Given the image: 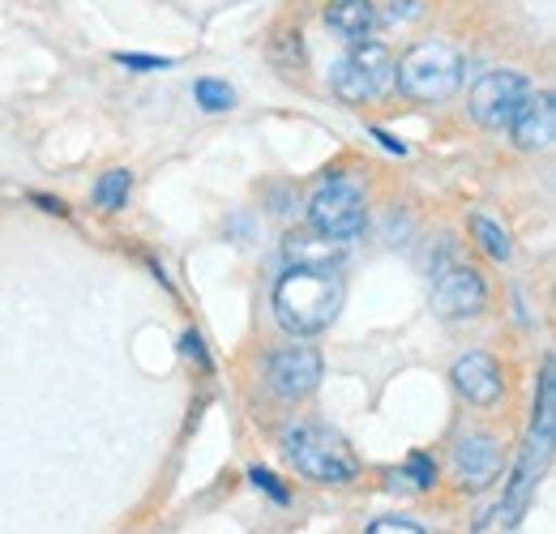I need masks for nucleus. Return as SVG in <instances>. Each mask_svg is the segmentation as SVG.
I'll use <instances>...</instances> for the list:
<instances>
[{
    "label": "nucleus",
    "mask_w": 556,
    "mask_h": 534,
    "mask_svg": "<svg viewBox=\"0 0 556 534\" xmlns=\"http://www.w3.org/2000/svg\"><path fill=\"white\" fill-rule=\"evenodd\" d=\"M339 269H291L275 282V317L287 334H321L343 308Z\"/></svg>",
    "instance_id": "obj_1"
},
{
    "label": "nucleus",
    "mask_w": 556,
    "mask_h": 534,
    "mask_svg": "<svg viewBox=\"0 0 556 534\" xmlns=\"http://www.w3.org/2000/svg\"><path fill=\"white\" fill-rule=\"evenodd\" d=\"M282 445H287V458L295 462V470L313 483H351L359 474V458L326 423H295L282 432Z\"/></svg>",
    "instance_id": "obj_2"
},
{
    "label": "nucleus",
    "mask_w": 556,
    "mask_h": 534,
    "mask_svg": "<svg viewBox=\"0 0 556 534\" xmlns=\"http://www.w3.org/2000/svg\"><path fill=\"white\" fill-rule=\"evenodd\" d=\"M394 86L419 103H445L463 86V61L454 48L424 39L403 52V61H394Z\"/></svg>",
    "instance_id": "obj_3"
},
{
    "label": "nucleus",
    "mask_w": 556,
    "mask_h": 534,
    "mask_svg": "<svg viewBox=\"0 0 556 534\" xmlns=\"http://www.w3.org/2000/svg\"><path fill=\"white\" fill-rule=\"evenodd\" d=\"M527 99H531V81H527L522 73H514V68H492V73H484V77L471 86L467 107H471L476 125H484V129H509Z\"/></svg>",
    "instance_id": "obj_4"
},
{
    "label": "nucleus",
    "mask_w": 556,
    "mask_h": 534,
    "mask_svg": "<svg viewBox=\"0 0 556 534\" xmlns=\"http://www.w3.org/2000/svg\"><path fill=\"white\" fill-rule=\"evenodd\" d=\"M308 223L317 236L348 244L364 231V193L351 180H326L308 201Z\"/></svg>",
    "instance_id": "obj_5"
},
{
    "label": "nucleus",
    "mask_w": 556,
    "mask_h": 534,
    "mask_svg": "<svg viewBox=\"0 0 556 534\" xmlns=\"http://www.w3.org/2000/svg\"><path fill=\"white\" fill-rule=\"evenodd\" d=\"M488 308V282L480 269L471 266H450L437 274L432 287V313L441 321H471Z\"/></svg>",
    "instance_id": "obj_6"
},
{
    "label": "nucleus",
    "mask_w": 556,
    "mask_h": 534,
    "mask_svg": "<svg viewBox=\"0 0 556 534\" xmlns=\"http://www.w3.org/2000/svg\"><path fill=\"white\" fill-rule=\"evenodd\" d=\"M266 377H270V390H275L278 398H308L321 385V355L313 346H282V351L270 355Z\"/></svg>",
    "instance_id": "obj_7"
},
{
    "label": "nucleus",
    "mask_w": 556,
    "mask_h": 534,
    "mask_svg": "<svg viewBox=\"0 0 556 534\" xmlns=\"http://www.w3.org/2000/svg\"><path fill=\"white\" fill-rule=\"evenodd\" d=\"M454 474L463 492H484L501 479V441L488 432H471L454 445Z\"/></svg>",
    "instance_id": "obj_8"
},
{
    "label": "nucleus",
    "mask_w": 556,
    "mask_h": 534,
    "mask_svg": "<svg viewBox=\"0 0 556 534\" xmlns=\"http://www.w3.org/2000/svg\"><path fill=\"white\" fill-rule=\"evenodd\" d=\"M450 381H454V390H458L463 398L476 402V406H492V402H501V394H505L501 364H496L492 355H484V351L458 355L454 368H450Z\"/></svg>",
    "instance_id": "obj_9"
},
{
    "label": "nucleus",
    "mask_w": 556,
    "mask_h": 534,
    "mask_svg": "<svg viewBox=\"0 0 556 534\" xmlns=\"http://www.w3.org/2000/svg\"><path fill=\"white\" fill-rule=\"evenodd\" d=\"M509 134H514V145L527 150V154L548 150V145L556 141V99L553 94H548V90H544V94H531V99L522 103V112L514 116Z\"/></svg>",
    "instance_id": "obj_10"
},
{
    "label": "nucleus",
    "mask_w": 556,
    "mask_h": 534,
    "mask_svg": "<svg viewBox=\"0 0 556 534\" xmlns=\"http://www.w3.org/2000/svg\"><path fill=\"white\" fill-rule=\"evenodd\" d=\"M282 257L291 269H339L348 253L339 240H326L317 231H291L282 240Z\"/></svg>",
    "instance_id": "obj_11"
},
{
    "label": "nucleus",
    "mask_w": 556,
    "mask_h": 534,
    "mask_svg": "<svg viewBox=\"0 0 556 534\" xmlns=\"http://www.w3.org/2000/svg\"><path fill=\"white\" fill-rule=\"evenodd\" d=\"M544 458H548V449L531 445V449L522 454V462L514 467V479H509V487H505V500H501V509H496V513H505V522H518V518H522V509L531 505V496H535V483H540V467H544Z\"/></svg>",
    "instance_id": "obj_12"
},
{
    "label": "nucleus",
    "mask_w": 556,
    "mask_h": 534,
    "mask_svg": "<svg viewBox=\"0 0 556 534\" xmlns=\"http://www.w3.org/2000/svg\"><path fill=\"white\" fill-rule=\"evenodd\" d=\"M351 61H355V68L368 77L372 94H390V90H394V52H390L386 43L359 39V43L351 48Z\"/></svg>",
    "instance_id": "obj_13"
},
{
    "label": "nucleus",
    "mask_w": 556,
    "mask_h": 534,
    "mask_svg": "<svg viewBox=\"0 0 556 534\" xmlns=\"http://www.w3.org/2000/svg\"><path fill=\"white\" fill-rule=\"evenodd\" d=\"M326 26L348 39V43H359L372 26H377V13H372V0H334L326 9Z\"/></svg>",
    "instance_id": "obj_14"
},
{
    "label": "nucleus",
    "mask_w": 556,
    "mask_h": 534,
    "mask_svg": "<svg viewBox=\"0 0 556 534\" xmlns=\"http://www.w3.org/2000/svg\"><path fill=\"white\" fill-rule=\"evenodd\" d=\"M553 432H556V377H553V364H544V377H540V410H535L531 445H540V449L553 454Z\"/></svg>",
    "instance_id": "obj_15"
},
{
    "label": "nucleus",
    "mask_w": 556,
    "mask_h": 534,
    "mask_svg": "<svg viewBox=\"0 0 556 534\" xmlns=\"http://www.w3.org/2000/svg\"><path fill=\"white\" fill-rule=\"evenodd\" d=\"M330 90L339 94V103H351V107H359V103L377 99V94H372V86H368V77L355 68L351 56H343L339 65L330 68Z\"/></svg>",
    "instance_id": "obj_16"
},
{
    "label": "nucleus",
    "mask_w": 556,
    "mask_h": 534,
    "mask_svg": "<svg viewBox=\"0 0 556 534\" xmlns=\"http://www.w3.org/2000/svg\"><path fill=\"white\" fill-rule=\"evenodd\" d=\"M270 61H275L278 73H300L304 68V35H300V26H278L275 35H270Z\"/></svg>",
    "instance_id": "obj_17"
},
{
    "label": "nucleus",
    "mask_w": 556,
    "mask_h": 534,
    "mask_svg": "<svg viewBox=\"0 0 556 534\" xmlns=\"http://www.w3.org/2000/svg\"><path fill=\"white\" fill-rule=\"evenodd\" d=\"M129 193H134V171H125V167H112V171H103V176L94 180V205H99L103 214L125 209V205H129Z\"/></svg>",
    "instance_id": "obj_18"
},
{
    "label": "nucleus",
    "mask_w": 556,
    "mask_h": 534,
    "mask_svg": "<svg viewBox=\"0 0 556 534\" xmlns=\"http://www.w3.org/2000/svg\"><path fill=\"white\" fill-rule=\"evenodd\" d=\"M471 231H476L480 249H484V253L492 257V262H509V257H514L509 231H505V227H496L492 218H484V214H476V218H471Z\"/></svg>",
    "instance_id": "obj_19"
},
{
    "label": "nucleus",
    "mask_w": 556,
    "mask_h": 534,
    "mask_svg": "<svg viewBox=\"0 0 556 534\" xmlns=\"http://www.w3.org/2000/svg\"><path fill=\"white\" fill-rule=\"evenodd\" d=\"M193 94H198L202 112H231V107H236V90H231L227 81H218V77H202V81L193 86Z\"/></svg>",
    "instance_id": "obj_20"
},
{
    "label": "nucleus",
    "mask_w": 556,
    "mask_h": 534,
    "mask_svg": "<svg viewBox=\"0 0 556 534\" xmlns=\"http://www.w3.org/2000/svg\"><path fill=\"white\" fill-rule=\"evenodd\" d=\"M407 479H412L416 487H432V483H437V467H432L424 454H412V458H407Z\"/></svg>",
    "instance_id": "obj_21"
},
{
    "label": "nucleus",
    "mask_w": 556,
    "mask_h": 534,
    "mask_svg": "<svg viewBox=\"0 0 556 534\" xmlns=\"http://www.w3.org/2000/svg\"><path fill=\"white\" fill-rule=\"evenodd\" d=\"M116 65L150 73V68H172V61H167V56H141V52H116Z\"/></svg>",
    "instance_id": "obj_22"
},
{
    "label": "nucleus",
    "mask_w": 556,
    "mask_h": 534,
    "mask_svg": "<svg viewBox=\"0 0 556 534\" xmlns=\"http://www.w3.org/2000/svg\"><path fill=\"white\" fill-rule=\"evenodd\" d=\"M249 479H253V483H257L262 492H270V500H275V505H287V487L278 483V479L270 474V470L253 467V470H249Z\"/></svg>",
    "instance_id": "obj_23"
},
{
    "label": "nucleus",
    "mask_w": 556,
    "mask_h": 534,
    "mask_svg": "<svg viewBox=\"0 0 556 534\" xmlns=\"http://www.w3.org/2000/svg\"><path fill=\"white\" fill-rule=\"evenodd\" d=\"M424 13V0H394L390 9H386V22H412Z\"/></svg>",
    "instance_id": "obj_24"
},
{
    "label": "nucleus",
    "mask_w": 556,
    "mask_h": 534,
    "mask_svg": "<svg viewBox=\"0 0 556 534\" xmlns=\"http://www.w3.org/2000/svg\"><path fill=\"white\" fill-rule=\"evenodd\" d=\"M368 534H424L416 522H403V518H381V522H372Z\"/></svg>",
    "instance_id": "obj_25"
},
{
    "label": "nucleus",
    "mask_w": 556,
    "mask_h": 534,
    "mask_svg": "<svg viewBox=\"0 0 556 534\" xmlns=\"http://www.w3.org/2000/svg\"><path fill=\"white\" fill-rule=\"evenodd\" d=\"M185 355H193V359H202V364H206V351H202V338H198V334H185Z\"/></svg>",
    "instance_id": "obj_26"
},
{
    "label": "nucleus",
    "mask_w": 556,
    "mask_h": 534,
    "mask_svg": "<svg viewBox=\"0 0 556 534\" xmlns=\"http://www.w3.org/2000/svg\"><path fill=\"white\" fill-rule=\"evenodd\" d=\"M48 214H65V201H52V198H35Z\"/></svg>",
    "instance_id": "obj_27"
}]
</instances>
